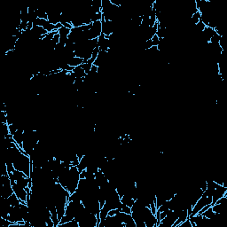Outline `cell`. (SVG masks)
I'll return each mask as SVG.
<instances>
[{"instance_id":"1","label":"cell","mask_w":227,"mask_h":227,"mask_svg":"<svg viewBox=\"0 0 227 227\" xmlns=\"http://www.w3.org/2000/svg\"><path fill=\"white\" fill-rule=\"evenodd\" d=\"M79 180H80V171L78 170L76 166L71 165L69 172L68 180H67V184L65 187L70 194L74 193L76 191L78 187Z\"/></svg>"},{"instance_id":"2","label":"cell","mask_w":227,"mask_h":227,"mask_svg":"<svg viewBox=\"0 0 227 227\" xmlns=\"http://www.w3.org/2000/svg\"><path fill=\"white\" fill-rule=\"evenodd\" d=\"M212 203V195L210 193H208L206 190L203 192L202 195L201 196L198 201L196 202V203L194 204V206L193 207V210H192V214L190 217L192 216H195L198 214V212L201 210L203 207L209 205Z\"/></svg>"},{"instance_id":"3","label":"cell","mask_w":227,"mask_h":227,"mask_svg":"<svg viewBox=\"0 0 227 227\" xmlns=\"http://www.w3.org/2000/svg\"><path fill=\"white\" fill-rule=\"evenodd\" d=\"M102 34V22L101 21H98L93 23H91V28L88 31L89 40L97 39Z\"/></svg>"},{"instance_id":"4","label":"cell","mask_w":227,"mask_h":227,"mask_svg":"<svg viewBox=\"0 0 227 227\" xmlns=\"http://www.w3.org/2000/svg\"><path fill=\"white\" fill-rule=\"evenodd\" d=\"M12 189L14 193L17 195V197L21 200V202H27V196H28V193L25 190V188L20 186L16 182H11Z\"/></svg>"},{"instance_id":"5","label":"cell","mask_w":227,"mask_h":227,"mask_svg":"<svg viewBox=\"0 0 227 227\" xmlns=\"http://www.w3.org/2000/svg\"><path fill=\"white\" fill-rule=\"evenodd\" d=\"M223 196H227V187H224V185L218 184L216 189L212 193V203L211 205L215 204L218 199Z\"/></svg>"},{"instance_id":"6","label":"cell","mask_w":227,"mask_h":227,"mask_svg":"<svg viewBox=\"0 0 227 227\" xmlns=\"http://www.w3.org/2000/svg\"><path fill=\"white\" fill-rule=\"evenodd\" d=\"M12 138L14 139L18 147L22 149L24 141V129H18V130L12 135Z\"/></svg>"},{"instance_id":"7","label":"cell","mask_w":227,"mask_h":227,"mask_svg":"<svg viewBox=\"0 0 227 227\" xmlns=\"http://www.w3.org/2000/svg\"><path fill=\"white\" fill-rule=\"evenodd\" d=\"M5 202L8 205L12 206V207H17L21 204V200L17 197V195L13 193L11 196H9L8 198H5Z\"/></svg>"},{"instance_id":"8","label":"cell","mask_w":227,"mask_h":227,"mask_svg":"<svg viewBox=\"0 0 227 227\" xmlns=\"http://www.w3.org/2000/svg\"><path fill=\"white\" fill-rule=\"evenodd\" d=\"M121 202L130 208H131L133 206V204H134L135 202V200L133 199L131 196L128 195V194H124L122 198H121Z\"/></svg>"},{"instance_id":"9","label":"cell","mask_w":227,"mask_h":227,"mask_svg":"<svg viewBox=\"0 0 227 227\" xmlns=\"http://www.w3.org/2000/svg\"><path fill=\"white\" fill-rule=\"evenodd\" d=\"M72 72L75 75V78H84L86 75L85 71L83 69V68L81 66H78V67H76V68H75Z\"/></svg>"},{"instance_id":"10","label":"cell","mask_w":227,"mask_h":227,"mask_svg":"<svg viewBox=\"0 0 227 227\" xmlns=\"http://www.w3.org/2000/svg\"><path fill=\"white\" fill-rule=\"evenodd\" d=\"M201 215H202L203 217H205L206 218H208V219H212L213 217H215L217 215L215 214L214 212H213V210H212V208H211V207H209L208 208H207L203 213H202Z\"/></svg>"},{"instance_id":"11","label":"cell","mask_w":227,"mask_h":227,"mask_svg":"<svg viewBox=\"0 0 227 227\" xmlns=\"http://www.w3.org/2000/svg\"><path fill=\"white\" fill-rule=\"evenodd\" d=\"M37 17L39 19H45V20H48V15L45 8H41L38 7L37 9Z\"/></svg>"},{"instance_id":"12","label":"cell","mask_w":227,"mask_h":227,"mask_svg":"<svg viewBox=\"0 0 227 227\" xmlns=\"http://www.w3.org/2000/svg\"><path fill=\"white\" fill-rule=\"evenodd\" d=\"M0 130H1V133L3 137H6L7 135L10 134L9 131V125L8 123H0Z\"/></svg>"},{"instance_id":"13","label":"cell","mask_w":227,"mask_h":227,"mask_svg":"<svg viewBox=\"0 0 227 227\" xmlns=\"http://www.w3.org/2000/svg\"><path fill=\"white\" fill-rule=\"evenodd\" d=\"M224 204H218V203H215L211 205V208L213 210V212L215 213L216 215H219L221 211L223 210V208H224Z\"/></svg>"},{"instance_id":"14","label":"cell","mask_w":227,"mask_h":227,"mask_svg":"<svg viewBox=\"0 0 227 227\" xmlns=\"http://www.w3.org/2000/svg\"><path fill=\"white\" fill-rule=\"evenodd\" d=\"M201 17H202V14H201V12H200L199 11L196 12L195 13H193V14L191 16L192 23H193V25H196L200 21H201Z\"/></svg>"},{"instance_id":"15","label":"cell","mask_w":227,"mask_h":227,"mask_svg":"<svg viewBox=\"0 0 227 227\" xmlns=\"http://www.w3.org/2000/svg\"><path fill=\"white\" fill-rule=\"evenodd\" d=\"M118 209H119L120 211H121V212L126 213V214H131V208H130V207H128V206L123 204L122 202L120 203Z\"/></svg>"},{"instance_id":"16","label":"cell","mask_w":227,"mask_h":227,"mask_svg":"<svg viewBox=\"0 0 227 227\" xmlns=\"http://www.w3.org/2000/svg\"><path fill=\"white\" fill-rule=\"evenodd\" d=\"M101 20H102V12H97V13H94V14L91 15V23L95 22V21H101Z\"/></svg>"},{"instance_id":"17","label":"cell","mask_w":227,"mask_h":227,"mask_svg":"<svg viewBox=\"0 0 227 227\" xmlns=\"http://www.w3.org/2000/svg\"><path fill=\"white\" fill-rule=\"evenodd\" d=\"M195 26V29H196V30L197 31H199V33H202L203 30H204V29L206 28V26L202 23V21H200L196 25H194Z\"/></svg>"},{"instance_id":"18","label":"cell","mask_w":227,"mask_h":227,"mask_svg":"<svg viewBox=\"0 0 227 227\" xmlns=\"http://www.w3.org/2000/svg\"><path fill=\"white\" fill-rule=\"evenodd\" d=\"M81 67L83 68V69L85 71V73H86V75L90 72V70H91V67H92V65L91 64H89V63H87V62H84L82 65H81Z\"/></svg>"},{"instance_id":"19","label":"cell","mask_w":227,"mask_h":227,"mask_svg":"<svg viewBox=\"0 0 227 227\" xmlns=\"http://www.w3.org/2000/svg\"><path fill=\"white\" fill-rule=\"evenodd\" d=\"M9 125V131H10V134L11 135H13L14 133L18 130V128L17 126L13 123V124H8Z\"/></svg>"},{"instance_id":"20","label":"cell","mask_w":227,"mask_h":227,"mask_svg":"<svg viewBox=\"0 0 227 227\" xmlns=\"http://www.w3.org/2000/svg\"><path fill=\"white\" fill-rule=\"evenodd\" d=\"M185 227V226H188V227H193L192 226V224H191V222H190V219H189V217L186 219L185 221H184L183 223H181L180 224H179V226L178 227Z\"/></svg>"},{"instance_id":"21","label":"cell","mask_w":227,"mask_h":227,"mask_svg":"<svg viewBox=\"0 0 227 227\" xmlns=\"http://www.w3.org/2000/svg\"><path fill=\"white\" fill-rule=\"evenodd\" d=\"M152 43H153V46H158L160 43V38L156 35L152 38Z\"/></svg>"},{"instance_id":"22","label":"cell","mask_w":227,"mask_h":227,"mask_svg":"<svg viewBox=\"0 0 227 227\" xmlns=\"http://www.w3.org/2000/svg\"><path fill=\"white\" fill-rule=\"evenodd\" d=\"M86 174H87V171H86V169H84V170H83V171H81L80 172V178H86Z\"/></svg>"}]
</instances>
